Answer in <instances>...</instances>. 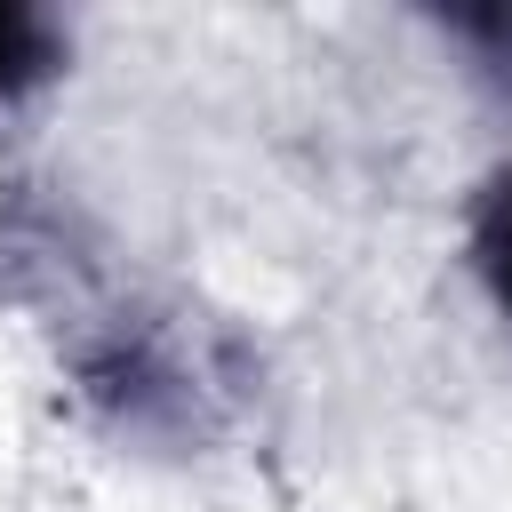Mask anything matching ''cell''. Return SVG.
Segmentation results:
<instances>
[{
	"label": "cell",
	"mask_w": 512,
	"mask_h": 512,
	"mask_svg": "<svg viewBox=\"0 0 512 512\" xmlns=\"http://www.w3.org/2000/svg\"><path fill=\"white\" fill-rule=\"evenodd\" d=\"M472 272L496 296V312L512 320V160L488 176V192L472 200Z\"/></svg>",
	"instance_id": "obj_1"
},
{
	"label": "cell",
	"mask_w": 512,
	"mask_h": 512,
	"mask_svg": "<svg viewBox=\"0 0 512 512\" xmlns=\"http://www.w3.org/2000/svg\"><path fill=\"white\" fill-rule=\"evenodd\" d=\"M48 72H56V32H48V16L0 0V104H16L24 88H40Z\"/></svg>",
	"instance_id": "obj_2"
}]
</instances>
